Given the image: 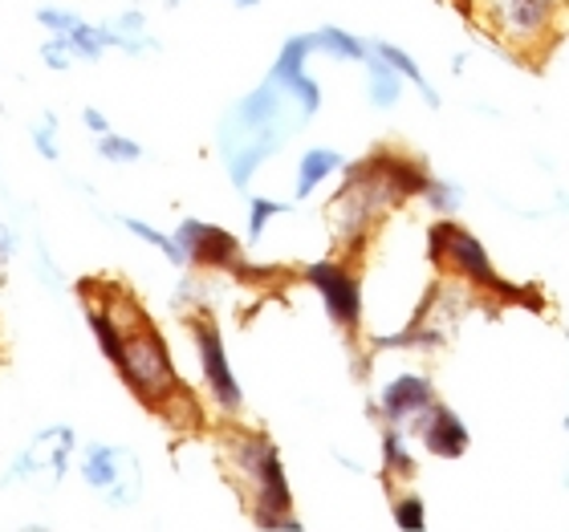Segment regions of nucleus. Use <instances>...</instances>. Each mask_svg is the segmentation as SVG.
<instances>
[{
	"label": "nucleus",
	"instance_id": "1",
	"mask_svg": "<svg viewBox=\"0 0 569 532\" xmlns=\"http://www.w3.org/2000/svg\"><path fill=\"white\" fill-rule=\"evenodd\" d=\"M427 179H431L427 167L399 151H379L358 159V163H346V183L326 203L333 240L346 252H358L382 215L395 212L399 203L423 195Z\"/></svg>",
	"mask_w": 569,
	"mask_h": 532
},
{
	"label": "nucleus",
	"instance_id": "2",
	"mask_svg": "<svg viewBox=\"0 0 569 532\" xmlns=\"http://www.w3.org/2000/svg\"><path fill=\"white\" fill-rule=\"evenodd\" d=\"M220 455L232 475V484L249 496V512L257 529H306L293 512V488L284 475V460L277 443L261 431H224L220 435Z\"/></svg>",
	"mask_w": 569,
	"mask_h": 532
},
{
	"label": "nucleus",
	"instance_id": "3",
	"mask_svg": "<svg viewBox=\"0 0 569 532\" xmlns=\"http://www.w3.org/2000/svg\"><path fill=\"white\" fill-rule=\"evenodd\" d=\"M110 305L122 321V354L114 362L119 379L127 382V391L151 406V411H163L167 402L183 394V382H179V370L171 362V350H167L163 333L154 330V321L142 313V305L131 293L122 289H110Z\"/></svg>",
	"mask_w": 569,
	"mask_h": 532
},
{
	"label": "nucleus",
	"instance_id": "4",
	"mask_svg": "<svg viewBox=\"0 0 569 532\" xmlns=\"http://www.w3.org/2000/svg\"><path fill=\"white\" fill-rule=\"evenodd\" d=\"M480 29L517 58H541L561 29L566 0H472Z\"/></svg>",
	"mask_w": 569,
	"mask_h": 532
},
{
	"label": "nucleus",
	"instance_id": "5",
	"mask_svg": "<svg viewBox=\"0 0 569 532\" xmlns=\"http://www.w3.org/2000/svg\"><path fill=\"white\" fill-rule=\"evenodd\" d=\"M427 252L431 261L439 264L443 272H451L460 284L476 289V293H509L505 281L492 269V257H488L485 240L460 228L451 215H439L436 224L427 228Z\"/></svg>",
	"mask_w": 569,
	"mask_h": 532
},
{
	"label": "nucleus",
	"instance_id": "6",
	"mask_svg": "<svg viewBox=\"0 0 569 532\" xmlns=\"http://www.w3.org/2000/svg\"><path fill=\"white\" fill-rule=\"evenodd\" d=\"M73 451H78V435H73V426L66 423H53L46 431H37L24 451L12 460V468L4 472V484H46V488H58L70 472V460Z\"/></svg>",
	"mask_w": 569,
	"mask_h": 532
},
{
	"label": "nucleus",
	"instance_id": "7",
	"mask_svg": "<svg viewBox=\"0 0 569 532\" xmlns=\"http://www.w3.org/2000/svg\"><path fill=\"white\" fill-rule=\"evenodd\" d=\"M82 480L98 496H107L110 509H131L142 496L139 460H134V451L119 448V443H90L82 451Z\"/></svg>",
	"mask_w": 569,
	"mask_h": 532
},
{
	"label": "nucleus",
	"instance_id": "8",
	"mask_svg": "<svg viewBox=\"0 0 569 532\" xmlns=\"http://www.w3.org/2000/svg\"><path fill=\"white\" fill-rule=\"evenodd\" d=\"M191 342H196V358H200V374L203 387L212 394V402L232 419V414L244 411V391L237 382V370L228 362V345L220 338V325H216L208 313L191 318Z\"/></svg>",
	"mask_w": 569,
	"mask_h": 532
},
{
	"label": "nucleus",
	"instance_id": "9",
	"mask_svg": "<svg viewBox=\"0 0 569 532\" xmlns=\"http://www.w3.org/2000/svg\"><path fill=\"white\" fill-rule=\"evenodd\" d=\"M306 284L321 297L330 321L342 333H358L362 325V281L346 261H313L306 264Z\"/></svg>",
	"mask_w": 569,
	"mask_h": 532
},
{
	"label": "nucleus",
	"instance_id": "10",
	"mask_svg": "<svg viewBox=\"0 0 569 532\" xmlns=\"http://www.w3.org/2000/svg\"><path fill=\"white\" fill-rule=\"evenodd\" d=\"M313 53H318V49H313V37L293 33L281 46V53H277L273 70H269V78L293 98V107L301 110L306 119H313L321 110V86H318V78L309 73V58H313Z\"/></svg>",
	"mask_w": 569,
	"mask_h": 532
},
{
	"label": "nucleus",
	"instance_id": "11",
	"mask_svg": "<svg viewBox=\"0 0 569 532\" xmlns=\"http://www.w3.org/2000/svg\"><path fill=\"white\" fill-rule=\"evenodd\" d=\"M176 240L188 264L196 269H216V272H237L244 264V249H240V240L220 224H208V220H179L176 228Z\"/></svg>",
	"mask_w": 569,
	"mask_h": 532
},
{
	"label": "nucleus",
	"instance_id": "12",
	"mask_svg": "<svg viewBox=\"0 0 569 532\" xmlns=\"http://www.w3.org/2000/svg\"><path fill=\"white\" fill-rule=\"evenodd\" d=\"M436 399H439L436 382L427 379V374H419V370H407V374H395L379 391V411L375 414H379L382 423H395L411 431V423H416Z\"/></svg>",
	"mask_w": 569,
	"mask_h": 532
},
{
	"label": "nucleus",
	"instance_id": "13",
	"mask_svg": "<svg viewBox=\"0 0 569 532\" xmlns=\"http://www.w3.org/2000/svg\"><path fill=\"white\" fill-rule=\"evenodd\" d=\"M411 431H416V439L423 443L427 455H439V460H460L463 451H468V443H472L468 423L451 411L448 402H439V399L411 423Z\"/></svg>",
	"mask_w": 569,
	"mask_h": 532
},
{
	"label": "nucleus",
	"instance_id": "14",
	"mask_svg": "<svg viewBox=\"0 0 569 532\" xmlns=\"http://www.w3.org/2000/svg\"><path fill=\"white\" fill-rule=\"evenodd\" d=\"M338 171H346L342 151H333V147H309V151H301V159H297L293 195L297 200H309V195H313L330 175H338Z\"/></svg>",
	"mask_w": 569,
	"mask_h": 532
},
{
	"label": "nucleus",
	"instance_id": "15",
	"mask_svg": "<svg viewBox=\"0 0 569 532\" xmlns=\"http://www.w3.org/2000/svg\"><path fill=\"white\" fill-rule=\"evenodd\" d=\"M102 33H107L110 49H122L127 58H142V53H154L159 41L147 33V17L139 9H127L114 21H102Z\"/></svg>",
	"mask_w": 569,
	"mask_h": 532
},
{
	"label": "nucleus",
	"instance_id": "16",
	"mask_svg": "<svg viewBox=\"0 0 569 532\" xmlns=\"http://www.w3.org/2000/svg\"><path fill=\"white\" fill-rule=\"evenodd\" d=\"M367 98L375 110H395L403 102V73L395 70L391 61H382L375 49L367 58Z\"/></svg>",
	"mask_w": 569,
	"mask_h": 532
},
{
	"label": "nucleus",
	"instance_id": "17",
	"mask_svg": "<svg viewBox=\"0 0 569 532\" xmlns=\"http://www.w3.org/2000/svg\"><path fill=\"white\" fill-rule=\"evenodd\" d=\"M370 49H375V53H379L382 61H391L395 70L403 73V82H407V86H416V94L423 98V107H427V110H439V107H443V98L436 94V86L427 82V73L419 70V61L411 58L407 49L391 46V41H382V37H379V41H370Z\"/></svg>",
	"mask_w": 569,
	"mask_h": 532
},
{
	"label": "nucleus",
	"instance_id": "18",
	"mask_svg": "<svg viewBox=\"0 0 569 532\" xmlns=\"http://www.w3.org/2000/svg\"><path fill=\"white\" fill-rule=\"evenodd\" d=\"M309 37H313V49L326 53V58H333V61H355V66H367V58H370V41L346 33V29H338V24H321V29H313Z\"/></svg>",
	"mask_w": 569,
	"mask_h": 532
},
{
	"label": "nucleus",
	"instance_id": "19",
	"mask_svg": "<svg viewBox=\"0 0 569 532\" xmlns=\"http://www.w3.org/2000/svg\"><path fill=\"white\" fill-rule=\"evenodd\" d=\"M382 475L387 480H411L416 475V455L407 448V426H395V423H382Z\"/></svg>",
	"mask_w": 569,
	"mask_h": 532
},
{
	"label": "nucleus",
	"instance_id": "20",
	"mask_svg": "<svg viewBox=\"0 0 569 532\" xmlns=\"http://www.w3.org/2000/svg\"><path fill=\"white\" fill-rule=\"evenodd\" d=\"M119 224L131 232L134 240H142V244H151V249H159L167 257V261L176 264V269H183L188 264V257H183V249H179L176 237H167V232H159L154 224H147V220H139V215H119Z\"/></svg>",
	"mask_w": 569,
	"mask_h": 532
},
{
	"label": "nucleus",
	"instance_id": "21",
	"mask_svg": "<svg viewBox=\"0 0 569 532\" xmlns=\"http://www.w3.org/2000/svg\"><path fill=\"white\" fill-rule=\"evenodd\" d=\"M419 200L431 208V215H456L463 208V188L456 183V179H439V175H431L427 179V188H423V195Z\"/></svg>",
	"mask_w": 569,
	"mask_h": 532
},
{
	"label": "nucleus",
	"instance_id": "22",
	"mask_svg": "<svg viewBox=\"0 0 569 532\" xmlns=\"http://www.w3.org/2000/svg\"><path fill=\"white\" fill-rule=\"evenodd\" d=\"M66 41L73 46V53H78V61H102V53H107V33H102V24H90L82 21L73 33H66Z\"/></svg>",
	"mask_w": 569,
	"mask_h": 532
},
{
	"label": "nucleus",
	"instance_id": "23",
	"mask_svg": "<svg viewBox=\"0 0 569 532\" xmlns=\"http://www.w3.org/2000/svg\"><path fill=\"white\" fill-rule=\"evenodd\" d=\"M98 154H102L107 163L131 167V163H139V159H142V142H134L131 134H119V131L98 134Z\"/></svg>",
	"mask_w": 569,
	"mask_h": 532
},
{
	"label": "nucleus",
	"instance_id": "24",
	"mask_svg": "<svg viewBox=\"0 0 569 532\" xmlns=\"http://www.w3.org/2000/svg\"><path fill=\"white\" fill-rule=\"evenodd\" d=\"M289 212V203L284 200H269V195H252L249 200V244H257V240L264 237V228L273 224L277 215Z\"/></svg>",
	"mask_w": 569,
	"mask_h": 532
},
{
	"label": "nucleus",
	"instance_id": "25",
	"mask_svg": "<svg viewBox=\"0 0 569 532\" xmlns=\"http://www.w3.org/2000/svg\"><path fill=\"white\" fill-rule=\"evenodd\" d=\"M391 516L403 532H423L427 529V509L416 492H399V496L391 500Z\"/></svg>",
	"mask_w": 569,
	"mask_h": 532
},
{
	"label": "nucleus",
	"instance_id": "26",
	"mask_svg": "<svg viewBox=\"0 0 569 532\" xmlns=\"http://www.w3.org/2000/svg\"><path fill=\"white\" fill-rule=\"evenodd\" d=\"M33 147L41 159H49V163H58L61 151H58V114H41V122L33 127Z\"/></svg>",
	"mask_w": 569,
	"mask_h": 532
},
{
	"label": "nucleus",
	"instance_id": "27",
	"mask_svg": "<svg viewBox=\"0 0 569 532\" xmlns=\"http://www.w3.org/2000/svg\"><path fill=\"white\" fill-rule=\"evenodd\" d=\"M37 21L46 24L53 37H66V33H73V29L82 24V17H78V12H70V9H58V4H41V9H37Z\"/></svg>",
	"mask_w": 569,
	"mask_h": 532
},
{
	"label": "nucleus",
	"instance_id": "28",
	"mask_svg": "<svg viewBox=\"0 0 569 532\" xmlns=\"http://www.w3.org/2000/svg\"><path fill=\"white\" fill-rule=\"evenodd\" d=\"M41 61H46L49 70H73V61H78V53H73V46L66 41V37H49L46 46H41Z\"/></svg>",
	"mask_w": 569,
	"mask_h": 532
},
{
	"label": "nucleus",
	"instance_id": "29",
	"mask_svg": "<svg viewBox=\"0 0 569 532\" xmlns=\"http://www.w3.org/2000/svg\"><path fill=\"white\" fill-rule=\"evenodd\" d=\"M82 127H86L90 134H110V131H114V127H110V119H107V114H102L98 107H86V110H82Z\"/></svg>",
	"mask_w": 569,
	"mask_h": 532
},
{
	"label": "nucleus",
	"instance_id": "30",
	"mask_svg": "<svg viewBox=\"0 0 569 532\" xmlns=\"http://www.w3.org/2000/svg\"><path fill=\"white\" fill-rule=\"evenodd\" d=\"M12 252H17V232H12V224L0 215V261H9Z\"/></svg>",
	"mask_w": 569,
	"mask_h": 532
},
{
	"label": "nucleus",
	"instance_id": "31",
	"mask_svg": "<svg viewBox=\"0 0 569 532\" xmlns=\"http://www.w3.org/2000/svg\"><path fill=\"white\" fill-rule=\"evenodd\" d=\"M463 66H468V53H456V58H451V70L463 73Z\"/></svg>",
	"mask_w": 569,
	"mask_h": 532
},
{
	"label": "nucleus",
	"instance_id": "32",
	"mask_svg": "<svg viewBox=\"0 0 569 532\" xmlns=\"http://www.w3.org/2000/svg\"><path fill=\"white\" fill-rule=\"evenodd\" d=\"M232 4H237V9H257L261 0H232Z\"/></svg>",
	"mask_w": 569,
	"mask_h": 532
},
{
	"label": "nucleus",
	"instance_id": "33",
	"mask_svg": "<svg viewBox=\"0 0 569 532\" xmlns=\"http://www.w3.org/2000/svg\"><path fill=\"white\" fill-rule=\"evenodd\" d=\"M163 4H167V9H179V4H183V0H163Z\"/></svg>",
	"mask_w": 569,
	"mask_h": 532
},
{
	"label": "nucleus",
	"instance_id": "34",
	"mask_svg": "<svg viewBox=\"0 0 569 532\" xmlns=\"http://www.w3.org/2000/svg\"><path fill=\"white\" fill-rule=\"evenodd\" d=\"M561 426H566V431H569V414H566V419H561Z\"/></svg>",
	"mask_w": 569,
	"mask_h": 532
}]
</instances>
